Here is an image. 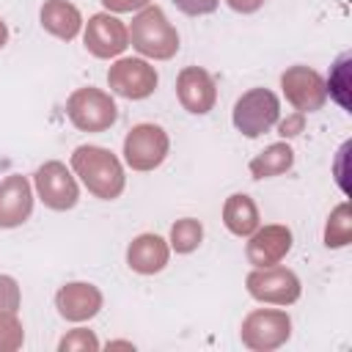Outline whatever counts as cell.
<instances>
[{"label": "cell", "instance_id": "1", "mask_svg": "<svg viewBox=\"0 0 352 352\" xmlns=\"http://www.w3.org/2000/svg\"><path fill=\"white\" fill-rule=\"evenodd\" d=\"M72 168L96 198L113 201L124 190V168L113 151L99 146H80L72 154Z\"/></svg>", "mask_w": 352, "mask_h": 352}, {"label": "cell", "instance_id": "2", "mask_svg": "<svg viewBox=\"0 0 352 352\" xmlns=\"http://www.w3.org/2000/svg\"><path fill=\"white\" fill-rule=\"evenodd\" d=\"M129 38L132 47L146 55V58H157V60H168L176 55L179 50V33L176 28L165 19L160 6H146L129 25Z\"/></svg>", "mask_w": 352, "mask_h": 352}, {"label": "cell", "instance_id": "3", "mask_svg": "<svg viewBox=\"0 0 352 352\" xmlns=\"http://www.w3.org/2000/svg\"><path fill=\"white\" fill-rule=\"evenodd\" d=\"M66 113H69V121L82 132H104L118 118V107L110 99V94H104L99 88H91V85L77 88L69 96Z\"/></svg>", "mask_w": 352, "mask_h": 352}, {"label": "cell", "instance_id": "4", "mask_svg": "<svg viewBox=\"0 0 352 352\" xmlns=\"http://www.w3.org/2000/svg\"><path fill=\"white\" fill-rule=\"evenodd\" d=\"M278 116H280L278 96L267 88H253L242 94L234 104V126L245 138H258L270 132L278 124Z\"/></svg>", "mask_w": 352, "mask_h": 352}, {"label": "cell", "instance_id": "5", "mask_svg": "<svg viewBox=\"0 0 352 352\" xmlns=\"http://www.w3.org/2000/svg\"><path fill=\"white\" fill-rule=\"evenodd\" d=\"M168 154V135L157 124H138L124 140V160L132 170H154Z\"/></svg>", "mask_w": 352, "mask_h": 352}, {"label": "cell", "instance_id": "6", "mask_svg": "<svg viewBox=\"0 0 352 352\" xmlns=\"http://www.w3.org/2000/svg\"><path fill=\"white\" fill-rule=\"evenodd\" d=\"M107 85L124 99H146L157 88V72L140 58H121L110 66Z\"/></svg>", "mask_w": 352, "mask_h": 352}, {"label": "cell", "instance_id": "7", "mask_svg": "<svg viewBox=\"0 0 352 352\" xmlns=\"http://www.w3.org/2000/svg\"><path fill=\"white\" fill-rule=\"evenodd\" d=\"M248 292L261 302L289 305L300 297V280L286 267H258L248 275Z\"/></svg>", "mask_w": 352, "mask_h": 352}, {"label": "cell", "instance_id": "8", "mask_svg": "<svg viewBox=\"0 0 352 352\" xmlns=\"http://www.w3.org/2000/svg\"><path fill=\"white\" fill-rule=\"evenodd\" d=\"M239 333L250 349H275L292 336V319L286 311H253L245 316Z\"/></svg>", "mask_w": 352, "mask_h": 352}, {"label": "cell", "instance_id": "9", "mask_svg": "<svg viewBox=\"0 0 352 352\" xmlns=\"http://www.w3.org/2000/svg\"><path fill=\"white\" fill-rule=\"evenodd\" d=\"M36 190L41 195V201L55 209V212H66L77 204L80 198V190H77V182L74 176L66 170L63 162H44L38 170H36Z\"/></svg>", "mask_w": 352, "mask_h": 352}, {"label": "cell", "instance_id": "10", "mask_svg": "<svg viewBox=\"0 0 352 352\" xmlns=\"http://www.w3.org/2000/svg\"><path fill=\"white\" fill-rule=\"evenodd\" d=\"M280 88H283L286 99L300 113H314L327 99L324 80L319 77V72H314L308 66H292V69H286L283 77H280Z\"/></svg>", "mask_w": 352, "mask_h": 352}, {"label": "cell", "instance_id": "11", "mask_svg": "<svg viewBox=\"0 0 352 352\" xmlns=\"http://www.w3.org/2000/svg\"><path fill=\"white\" fill-rule=\"evenodd\" d=\"M129 44V33L121 19L110 14H94L85 25V47L96 58H113L121 55Z\"/></svg>", "mask_w": 352, "mask_h": 352}, {"label": "cell", "instance_id": "12", "mask_svg": "<svg viewBox=\"0 0 352 352\" xmlns=\"http://www.w3.org/2000/svg\"><path fill=\"white\" fill-rule=\"evenodd\" d=\"M176 94H179V102L184 104V110H190L195 116L209 113L214 107V99H217L214 80L201 66L182 69V74L176 77Z\"/></svg>", "mask_w": 352, "mask_h": 352}, {"label": "cell", "instance_id": "13", "mask_svg": "<svg viewBox=\"0 0 352 352\" xmlns=\"http://www.w3.org/2000/svg\"><path fill=\"white\" fill-rule=\"evenodd\" d=\"M33 212V192L25 176L14 173L0 182V228L22 226Z\"/></svg>", "mask_w": 352, "mask_h": 352}, {"label": "cell", "instance_id": "14", "mask_svg": "<svg viewBox=\"0 0 352 352\" xmlns=\"http://www.w3.org/2000/svg\"><path fill=\"white\" fill-rule=\"evenodd\" d=\"M292 248V231L286 226H264L253 231L248 242V261L256 267H272L278 264Z\"/></svg>", "mask_w": 352, "mask_h": 352}, {"label": "cell", "instance_id": "15", "mask_svg": "<svg viewBox=\"0 0 352 352\" xmlns=\"http://www.w3.org/2000/svg\"><path fill=\"white\" fill-rule=\"evenodd\" d=\"M55 305L63 319L69 322H85L102 308V294L91 283H66L55 294Z\"/></svg>", "mask_w": 352, "mask_h": 352}, {"label": "cell", "instance_id": "16", "mask_svg": "<svg viewBox=\"0 0 352 352\" xmlns=\"http://www.w3.org/2000/svg\"><path fill=\"white\" fill-rule=\"evenodd\" d=\"M126 261L140 275H154L168 264V245L157 234H140L126 250Z\"/></svg>", "mask_w": 352, "mask_h": 352}, {"label": "cell", "instance_id": "17", "mask_svg": "<svg viewBox=\"0 0 352 352\" xmlns=\"http://www.w3.org/2000/svg\"><path fill=\"white\" fill-rule=\"evenodd\" d=\"M80 11L66 0H47L41 8V28L63 41H72L80 33Z\"/></svg>", "mask_w": 352, "mask_h": 352}, {"label": "cell", "instance_id": "18", "mask_svg": "<svg viewBox=\"0 0 352 352\" xmlns=\"http://www.w3.org/2000/svg\"><path fill=\"white\" fill-rule=\"evenodd\" d=\"M223 223H226L228 231L236 234V236L253 234V231L258 228V209H256L253 198L245 195V192L231 195V198L226 201V206H223Z\"/></svg>", "mask_w": 352, "mask_h": 352}, {"label": "cell", "instance_id": "19", "mask_svg": "<svg viewBox=\"0 0 352 352\" xmlns=\"http://www.w3.org/2000/svg\"><path fill=\"white\" fill-rule=\"evenodd\" d=\"M292 165H294L292 146L289 143H272L250 160V173H253V179H270V176L286 173Z\"/></svg>", "mask_w": 352, "mask_h": 352}, {"label": "cell", "instance_id": "20", "mask_svg": "<svg viewBox=\"0 0 352 352\" xmlns=\"http://www.w3.org/2000/svg\"><path fill=\"white\" fill-rule=\"evenodd\" d=\"M201 239H204V228H201V223L192 220V217L176 220L173 228H170V245H173L176 253H190V250H195V248L201 245Z\"/></svg>", "mask_w": 352, "mask_h": 352}, {"label": "cell", "instance_id": "21", "mask_svg": "<svg viewBox=\"0 0 352 352\" xmlns=\"http://www.w3.org/2000/svg\"><path fill=\"white\" fill-rule=\"evenodd\" d=\"M352 236V220H349V206L341 204L330 220H327V228H324V245L327 248H344Z\"/></svg>", "mask_w": 352, "mask_h": 352}, {"label": "cell", "instance_id": "22", "mask_svg": "<svg viewBox=\"0 0 352 352\" xmlns=\"http://www.w3.org/2000/svg\"><path fill=\"white\" fill-rule=\"evenodd\" d=\"M22 346V324L16 311L0 308V352H14Z\"/></svg>", "mask_w": 352, "mask_h": 352}, {"label": "cell", "instance_id": "23", "mask_svg": "<svg viewBox=\"0 0 352 352\" xmlns=\"http://www.w3.org/2000/svg\"><path fill=\"white\" fill-rule=\"evenodd\" d=\"M346 63H349V55H341L338 63H336V69H333V74H330V80H327V85H324V91H330V96H336V102L349 110V96H346V91H349Z\"/></svg>", "mask_w": 352, "mask_h": 352}, {"label": "cell", "instance_id": "24", "mask_svg": "<svg viewBox=\"0 0 352 352\" xmlns=\"http://www.w3.org/2000/svg\"><path fill=\"white\" fill-rule=\"evenodd\" d=\"M74 349H82V352H96L99 349V341L91 330H72L63 341H60V352H74Z\"/></svg>", "mask_w": 352, "mask_h": 352}, {"label": "cell", "instance_id": "25", "mask_svg": "<svg viewBox=\"0 0 352 352\" xmlns=\"http://www.w3.org/2000/svg\"><path fill=\"white\" fill-rule=\"evenodd\" d=\"M0 308H11V311L19 308V289H16V280L8 278V275H0Z\"/></svg>", "mask_w": 352, "mask_h": 352}, {"label": "cell", "instance_id": "26", "mask_svg": "<svg viewBox=\"0 0 352 352\" xmlns=\"http://www.w3.org/2000/svg\"><path fill=\"white\" fill-rule=\"evenodd\" d=\"M179 11L190 14V16H201V14H212L217 8L220 0H173Z\"/></svg>", "mask_w": 352, "mask_h": 352}, {"label": "cell", "instance_id": "27", "mask_svg": "<svg viewBox=\"0 0 352 352\" xmlns=\"http://www.w3.org/2000/svg\"><path fill=\"white\" fill-rule=\"evenodd\" d=\"M107 11H135V8H146L151 0H102Z\"/></svg>", "mask_w": 352, "mask_h": 352}, {"label": "cell", "instance_id": "28", "mask_svg": "<svg viewBox=\"0 0 352 352\" xmlns=\"http://www.w3.org/2000/svg\"><path fill=\"white\" fill-rule=\"evenodd\" d=\"M280 135L283 138H292V135H300V129H302V113H297L294 118H286V121H280Z\"/></svg>", "mask_w": 352, "mask_h": 352}, {"label": "cell", "instance_id": "29", "mask_svg": "<svg viewBox=\"0 0 352 352\" xmlns=\"http://www.w3.org/2000/svg\"><path fill=\"white\" fill-rule=\"evenodd\" d=\"M234 11H242V14H250V11H256V8H261L264 6V0H226Z\"/></svg>", "mask_w": 352, "mask_h": 352}, {"label": "cell", "instance_id": "30", "mask_svg": "<svg viewBox=\"0 0 352 352\" xmlns=\"http://www.w3.org/2000/svg\"><path fill=\"white\" fill-rule=\"evenodd\" d=\"M6 41H8V28H6V22L0 19V47H3Z\"/></svg>", "mask_w": 352, "mask_h": 352}]
</instances>
